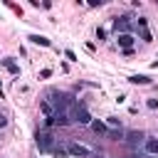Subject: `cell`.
<instances>
[{
    "label": "cell",
    "mask_w": 158,
    "mask_h": 158,
    "mask_svg": "<svg viewBox=\"0 0 158 158\" xmlns=\"http://www.w3.org/2000/svg\"><path fill=\"white\" fill-rule=\"evenodd\" d=\"M69 116L77 121V123H81V126H91V114H89V109L84 106V104H79V106H74L72 111H69Z\"/></svg>",
    "instance_id": "1"
},
{
    "label": "cell",
    "mask_w": 158,
    "mask_h": 158,
    "mask_svg": "<svg viewBox=\"0 0 158 158\" xmlns=\"http://www.w3.org/2000/svg\"><path fill=\"white\" fill-rule=\"evenodd\" d=\"M35 143H37V148H40L42 153H49L52 146H54V138H52L49 131H37V133H35Z\"/></svg>",
    "instance_id": "2"
},
{
    "label": "cell",
    "mask_w": 158,
    "mask_h": 158,
    "mask_svg": "<svg viewBox=\"0 0 158 158\" xmlns=\"http://www.w3.org/2000/svg\"><path fill=\"white\" fill-rule=\"evenodd\" d=\"M74 158H94V151L89 148V146H84V143H69V148H67Z\"/></svg>",
    "instance_id": "3"
},
{
    "label": "cell",
    "mask_w": 158,
    "mask_h": 158,
    "mask_svg": "<svg viewBox=\"0 0 158 158\" xmlns=\"http://www.w3.org/2000/svg\"><path fill=\"white\" fill-rule=\"evenodd\" d=\"M114 32L116 35H131V17H116L114 20Z\"/></svg>",
    "instance_id": "4"
},
{
    "label": "cell",
    "mask_w": 158,
    "mask_h": 158,
    "mask_svg": "<svg viewBox=\"0 0 158 158\" xmlns=\"http://www.w3.org/2000/svg\"><path fill=\"white\" fill-rule=\"evenodd\" d=\"M116 42H118V47L126 52V49H131V44H133V35H116Z\"/></svg>",
    "instance_id": "5"
},
{
    "label": "cell",
    "mask_w": 158,
    "mask_h": 158,
    "mask_svg": "<svg viewBox=\"0 0 158 158\" xmlns=\"http://www.w3.org/2000/svg\"><path fill=\"white\" fill-rule=\"evenodd\" d=\"M143 148L148 156H158V138H146L143 141Z\"/></svg>",
    "instance_id": "6"
},
{
    "label": "cell",
    "mask_w": 158,
    "mask_h": 158,
    "mask_svg": "<svg viewBox=\"0 0 158 158\" xmlns=\"http://www.w3.org/2000/svg\"><path fill=\"white\" fill-rule=\"evenodd\" d=\"M91 131H94V133H99V136H109V131H111V128H109L104 121H91Z\"/></svg>",
    "instance_id": "7"
},
{
    "label": "cell",
    "mask_w": 158,
    "mask_h": 158,
    "mask_svg": "<svg viewBox=\"0 0 158 158\" xmlns=\"http://www.w3.org/2000/svg\"><path fill=\"white\" fill-rule=\"evenodd\" d=\"M27 40H30L32 44H40V47H52V42H49V40L44 37V35H30Z\"/></svg>",
    "instance_id": "8"
},
{
    "label": "cell",
    "mask_w": 158,
    "mask_h": 158,
    "mask_svg": "<svg viewBox=\"0 0 158 158\" xmlns=\"http://www.w3.org/2000/svg\"><path fill=\"white\" fill-rule=\"evenodd\" d=\"M2 67H5L10 74H20V67L12 62V57H5V59H2Z\"/></svg>",
    "instance_id": "9"
},
{
    "label": "cell",
    "mask_w": 158,
    "mask_h": 158,
    "mask_svg": "<svg viewBox=\"0 0 158 158\" xmlns=\"http://www.w3.org/2000/svg\"><path fill=\"white\" fill-rule=\"evenodd\" d=\"M143 138H146V136H143L141 131H128V133H126V141H128V143H141Z\"/></svg>",
    "instance_id": "10"
},
{
    "label": "cell",
    "mask_w": 158,
    "mask_h": 158,
    "mask_svg": "<svg viewBox=\"0 0 158 158\" xmlns=\"http://www.w3.org/2000/svg\"><path fill=\"white\" fill-rule=\"evenodd\" d=\"M128 81L131 84H151V79L146 74H133V77H128Z\"/></svg>",
    "instance_id": "11"
},
{
    "label": "cell",
    "mask_w": 158,
    "mask_h": 158,
    "mask_svg": "<svg viewBox=\"0 0 158 158\" xmlns=\"http://www.w3.org/2000/svg\"><path fill=\"white\" fill-rule=\"evenodd\" d=\"M40 109H42V114H44V116H47V118H49V116H54V109H52V104H49V101H47V99H44V101H42V104H40Z\"/></svg>",
    "instance_id": "12"
},
{
    "label": "cell",
    "mask_w": 158,
    "mask_h": 158,
    "mask_svg": "<svg viewBox=\"0 0 158 158\" xmlns=\"http://www.w3.org/2000/svg\"><path fill=\"white\" fill-rule=\"evenodd\" d=\"M106 126H109V128H118V131H121V121H118L116 116H109V118H106Z\"/></svg>",
    "instance_id": "13"
},
{
    "label": "cell",
    "mask_w": 158,
    "mask_h": 158,
    "mask_svg": "<svg viewBox=\"0 0 158 158\" xmlns=\"http://www.w3.org/2000/svg\"><path fill=\"white\" fill-rule=\"evenodd\" d=\"M141 40H143V42H151V40H153V35L148 32V27H143V30H141Z\"/></svg>",
    "instance_id": "14"
},
{
    "label": "cell",
    "mask_w": 158,
    "mask_h": 158,
    "mask_svg": "<svg viewBox=\"0 0 158 158\" xmlns=\"http://www.w3.org/2000/svg\"><path fill=\"white\" fill-rule=\"evenodd\" d=\"M106 37V30L104 27H96V40H104Z\"/></svg>",
    "instance_id": "15"
},
{
    "label": "cell",
    "mask_w": 158,
    "mask_h": 158,
    "mask_svg": "<svg viewBox=\"0 0 158 158\" xmlns=\"http://www.w3.org/2000/svg\"><path fill=\"white\" fill-rule=\"evenodd\" d=\"M146 106H148V109H158V101H156V99H148Z\"/></svg>",
    "instance_id": "16"
},
{
    "label": "cell",
    "mask_w": 158,
    "mask_h": 158,
    "mask_svg": "<svg viewBox=\"0 0 158 158\" xmlns=\"http://www.w3.org/2000/svg\"><path fill=\"white\" fill-rule=\"evenodd\" d=\"M138 27H141V30L148 27V20H146V17H138Z\"/></svg>",
    "instance_id": "17"
},
{
    "label": "cell",
    "mask_w": 158,
    "mask_h": 158,
    "mask_svg": "<svg viewBox=\"0 0 158 158\" xmlns=\"http://www.w3.org/2000/svg\"><path fill=\"white\" fill-rule=\"evenodd\" d=\"M64 54H67V59H72V62H77V54H74V52H72V49H67V52H64Z\"/></svg>",
    "instance_id": "18"
},
{
    "label": "cell",
    "mask_w": 158,
    "mask_h": 158,
    "mask_svg": "<svg viewBox=\"0 0 158 158\" xmlns=\"http://www.w3.org/2000/svg\"><path fill=\"white\" fill-rule=\"evenodd\" d=\"M40 77H42V79H47V77H52V69H42V72H40Z\"/></svg>",
    "instance_id": "19"
},
{
    "label": "cell",
    "mask_w": 158,
    "mask_h": 158,
    "mask_svg": "<svg viewBox=\"0 0 158 158\" xmlns=\"http://www.w3.org/2000/svg\"><path fill=\"white\" fill-rule=\"evenodd\" d=\"M89 5L91 7H99V5H104V0H89Z\"/></svg>",
    "instance_id": "20"
},
{
    "label": "cell",
    "mask_w": 158,
    "mask_h": 158,
    "mask_svg": "<svg viewBox=\"0 0 158 158\" xmlns=\"http://www.w3.org/2000/svg\"><path fill=\"white\" fill-rule=\"evenodd\" d=\"M5 126H7V116H2V114H0V128H5Z\"/></svg>",
    "instance_id": "21"
},
{
    "label": "cell",
    "mask_w": 158,
    "mask_h": 158,
    "mask_svg": "<svg viewBox=\"0 0 158 158\" xmlns=\"http://www.w3.org/2000/svg\"><path fill=\"white\" fill-rule=\"evenodd\" d=\"M94 158H104V156H99V153H94Z\"/></svg>",
    "instance_id": "22"
},
{
    "label": "cell",
    "mask_w": 158,
    "mask_h": 158,
    "mask_svg": "<svg viewBox=\"0 0 158 158\" xmlns=\"http://www.w3.org/2000/svg\"><path fill=\"white\" fill-rule=\"evenodd\" d=\"M0 96H2V84H0Z\"/></svg>",
    "instance_id": "23"
},
{
    "label": "cell",
    "mask_w": 158,
    "mask_h": 158,
    "mask_svg": "<svg viewBox=\"0 0 158 158\" xmlns=\"http://www.w3.org/2000/svg\"><path fill=\"white\" fill-rule=\"evenodd\" d=\"M131 158H136V156H131Z\"/></svg>",
    "instance_id": "24"
},
{
    "label": "cell",
    "mask_w": 158,
    "mask_h": 158,
    "mask_svg": "<svg viewBox=\"0 0 158 158\" xmlns=\"http://www.w3.org/2000/svg\"><path fill=\"white\" fill-rule=\"evenodd\" d=\"M153 158H158V156H153Z\"/></svg>",
    "instance_id": "25"
}]
</instances>
